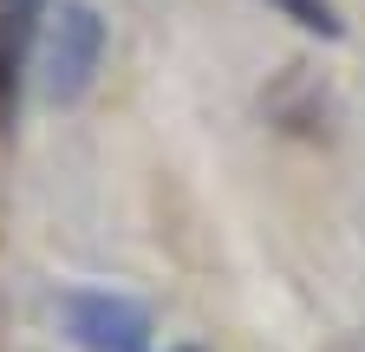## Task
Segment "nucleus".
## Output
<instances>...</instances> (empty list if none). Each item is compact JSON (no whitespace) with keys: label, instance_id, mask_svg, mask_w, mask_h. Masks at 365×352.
<instances>
[{"label":"nucleus","instance_id":"6","mask_svg":"<svg viewBox=\"0 0 365 352\" xmlns=\"http://www.w3.org/2000/svg\"><path fill=\"white\" fill-rule=\"evenodd\" d=\"M176 352H196V346H176Z\"/></svg>","mask_w":365,"mask_h":352},{"label":"nucleus","instance_id":"4","mask_svg":"<svg viewBox=\"0 0 365 352\" xmlns=\"http://www.w3.org/2000/svg\"><path fill=\"white\" fill-rule=\"evenodd\" d=\"M46 7H53V0H0V46L26 53V39H33V26L46 20Z\"/></svg>","mask_w":365,"mask_h":352},{"label":"nucleus","instance_id":"5","mask_svg":"<svg viewBox=\"0 0 365 352\" xmlns=\"http://www.w3.org/2000/svg\"><path fill=\"white\" fill-rule=\"evenodd\" d=\"M14 105H20V53L0 46V130L14 124Z\"/></svg>","mask_w":365,"mask_h":352},{"label":"nucleus","instance_id":"3","mask_svg":"<svg viewBox=\"0 0 365 352\" xmlns=\"http://www.w3.org/2000/svg\"><path fill=\"white\" fill-rule=\"evenodd\" d=\"M281 20H294V26H307V33H319V39H339L346 33V20H339V7L333 0H267Z\"/></svg>","mask_w":365,"mask_h":352},{"label":"nucleus","instance_id":"1","mask_svg":"<svg viewBox=\"0 0 365 352\" xmlns=\"http://www.w3.org/2000/svg\"><path fill=\"white\" fill-rule=\"evenodd\" d=\"M98 59H105V20L85 0H59L53 46H46V98L78 105L91 92V78H98Z\"/></svg>","mask_w":365,"mask_h":352},{"label":"nucleus","instance_id":"2","mask_svg":"<svg viewBox=\"0 0 365 352\" xmlns=\"http://www.w3.org/2000/svg\"><path fill=\"white\" fill-rule=\"evenodd\" d=\"M59 314L85 352H150V314L124 294H66Z\"/></svg>","mask_w":365,"mask_h":352}]
</instances>
